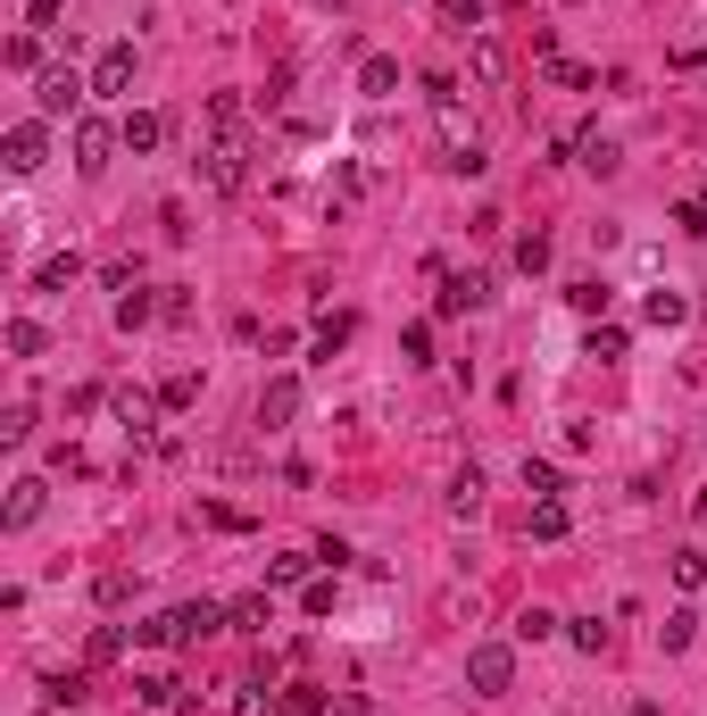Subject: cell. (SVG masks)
<instances>
[{"label": "cell", "mask_w": 707, "mask_h": 716, "mask_svg": "<svg viewBox=\"0 0 707 716\" xmlns=\"http://www.w3.org/2000/svg\"><path fill=\"white\" fill-rule=\"evenodd\" d=\"M275 699L259 692V683H225V716H267Z\"/></svg>", "instance_id": "21"}, {"label": "cell", "mask_w": 707, "mask_h": 716, "mask_svg": "<svg viewBox=\"0 0 707 716\" xmlns=\"http://www.w3.org/2000/svg\"><path fill=\"white\" fill-rule=\"evenodd\" d=\"M117 142H126V133H117L109 117H75V167H84V175H100V167H109V151H117Z\"/></svg>", "instance_id": "5"}, {"label": "cell", "mask_w": 707, "mask_h": 716, "mask_svg": "<svg viewBox=\"0 0 707 716\" xmlns=\"http://www.w3.org/2000/svg\"><path fill=\"white\" fill-rule=\"evenodd\" d=\"M292 416H300V376H275V383L259 392V434H283Z\"/></svg>", "instance_id": "8"}, {"label": "cell", "mask_w": 707, "mask_h": 716, "mask_svg": "<svg viewBox=\"0 0 707 716\" xmlns=\"http://www.w3.org/2000/svg\"><path fill=\"white\" fill-rule=\"evenodd\" d=\"M690 633H699V617H690V608H674V617L657 625V641H666V650H690Z\"/></svg>", "instance_id": "26"}, {"label": "cell", "mask_w": 707, "mask_h": 716, "mask_svg": "<svg viewBox=\"0 0 707 716\" xmlns=\"http://www.w3.org/2000/svg\"><path fill=\"white\" fill-rule=\"evenodd\" d=\"M9 358H42V325L34 317H9Z\"/></svg>", "instance_id": "23"}, {"label": "cell", "mask_w": 707, "mask_h": 716, "mask_svg": "<svg viewBox=\"0 0 707 716\" xmlns=\"http://www.w3.org/2000/svg\"><path fill=\"white\" fill-rule=\"evenodd\" d=\"M466 683L483 699H500L508 683H516V650H508V641H475V650H466Z\"/></svg>", "instance_id": "3"}, {"label": "cell", "mask_w": 707, "mask_h": 716, "mask_svg": "<svg viewBox=\"0 0 707 716\" xmlns=\"http://www.w3.org/2000/svg\"><path fill=\"white\" fill-rule=\"evenodd\" d=\"M624 716H666V708H657V699H633V708H624Z\"/></svg>", "instance_id": "43"}, {"label": "cell", "mask_w": 707, "mask_h": 716, "mask_svg": "<svg viewBox=\"0 0 707 716\" xmlns=\"http://www.w3.org/2000/svg\"><path fill=\"white\" fill-rule=\"evenodd\" d=\"M400 350H409L416 367H425V358H433V325H409V334H400Z\"/></svg>", "instance_id": "42"}, {"label": "cell", "mask_w": 707, "mask_h": 716, "mask_svg": "<svg viewBox=\"0 0 707 716\" xmlns=\"http://www.w3.org/2000/svg\"><path fill=\"white\" fill-rule=\"evenodd\" d=\"M217 625H225V608H217V600H184V608H167V617L133 625V641H159V650H192V641H208Z\"/></svg>", "instance_id": "1"}, {"label": "cell", "mask_w": 707, "mask_h": 716, "mask_svg": "<svg viewBox=\"0 0 707 716\" xmlns=\"http://www.w3.org/2000/svg\"><path fill=\"white\" fill-rule=\"evenodd\" d=\"M126 84H133V42H109V51H100V67H93V93L117 100Z\"/></svg>", "instance_id": "11"}, {"label": "cell", "mask_w": 707, "mask_h": 716, "mask_svg": "<svg viewBox=\"0 0 707 716\" xmlns=\"http://www.w3.org/2000/svg\"><path fill=\"white\" fill-rule=\"evenodd\" d=\"M0 159H9V175H34L42 159H51V133H42V117H25V126H9V142H0Z\"/></svg>", "instance_id": "6"}, {"label": "cell", "mask_w": 707, "mask_h": 716, "mask_svg": "<svg viewBox=\"0 0 707 716\" xmlns=\"http://www.w3.org/2000/svg\"><path fill=\"white\" fill-rule=\"evenodd\" d=\"M483 301H491L483 275H442V301H433V308H442V317H475Z\"/></svg>", "instance_id": "10"}, {"label": "cell", "mask_w": 707, "mask_h": 716, "mask_svg": "<svg viewBox=\"0 0 707 716\" xmlns=\"http://www.w3.org/2000/svg\"><path fill=\"white\" fill-rule=\"evenodd\" d=\"M449 517H458V525H475V517H483V467H458V475H449Z\"/></svg>", "instance_id": "12"}, {"label": "cell", "mask_w": 707, "mask_h": 716, "mask_svg": "<svg viewBox=\"0 0 707 716\" xmlns=\"http://www.w3.org/2000/svg\"><path fill=\"white\" fill-rule=\"evenodd\" d=\"M42 500H51V484H42V475H18V484H9V509H0V525L25 533V525L42 517Z\"/></svg>", "instance_id": "9"}, {"label": "cell", "mask_w": 707, "mask_h": 716, "mask_svg": "<svg viewBox=\"0 0 707 716\" xmlns=\"http://www.w3.org/2000/svg\"><path fill=\"white\" fill-rule=\"evenodd\" d=\"M524 491H533V500H558V491H566V475L550 467V458H524Z\"/></svg>", "instance_id": "20"}, {"label": "cell", "mask_w": 707, "mask_h": 716, "mask_svg": "<svg viewBox=\"0 0 707 716\" xmlns=\"http://www.w3.org/2000/svg\"><path fill=\"white\" fill-rule=\"evenodd\" d=\"M583 358L616 367V358H624V325H599V317H591V334H583Z\"/></svg>", "instance_id": "18"}, {"label": "cell", "mask_w": 707, "mask_h": 716, "mask_svg": "<svg viewBox=\"0 0 707 716\" xmlns=\"http://www.w3.org/2000/svg\"><path fill=\"white\" fill-rule=\"evenodd\" d=\"M9 67H18V76H25V67H42V42L18 34V42H9Z\"/></svg>", "instance_id": "41"}, {"label": "cell", "mask_w": 707, "mask_h": 716, "mask_svg": "<svg viewBox=\"0 0 707 716\" xmlns=\"http://www.w3.org/2000/svg\"><path fill=\"white\" fill-rule=\"evenodd\" d=\"M566 633H575V650H591V659H599V650H608V625H599V617H575V625H566Z\"/></svg>", "instance_id": "35"}, {"label": "cell", "mask_w": 707, "mask_h": 716, "mask_svg": "<svg viewBox=\"0 0 707 716\" xmlns=\"http://www.w3.org/2000/svg\"><path fill=\"white\" fill-rule=\"evenodd\" d=\"M58 18H67V0H25V25H34V34H51Z\"/></svg>", "instance_id": "38"}, {"label": "cell", "mask_w": 707, "mask_h": 716, "mask_svg": "<svg viewBox=\"0 0 707 716\" xmlns=\"http://www.w3.org/2000/svg\"><path fill=\"white\" fill-rule=\"evenodd\" d=\"M674 584H683V592L707 584V550H674Z\"/></svg>", "instance_id": "25"}, {"label": "cell", "mask_w": 707, "mask_h": 716, "mask_svg": "<svg viewBox=\"0 0 707 716\" xmlns=\"http://www.w3.org/2000/svg\"><path fill=\"white\" fill-rule=\"evenodd\" d=\"M575 151H583V167H599V175H608V167H616V142H608V133H583Z\"/></svg>", "instance_id": "32"}, {"label": "cell", "mask_w": 707, "mask_h": 716, "mask_svg": "<svg viewBox=\"0 0 707 716\" xmlns=\"http://www.w3.org/2000/svg\"><path fill=\"white\" fill-rule=\"evenodd\" d=\"M550 633H558V617H550V608H524V617H516V641H550Z\"/></svg>", "instance_id": "34"}, {"label": "cell", "mask_w": 707, "mask_h": 716, "mask_svg": "<svg viewBox=\"0 0 707 716\" xmlns=\"http://www.w3.org/2000/svg\"><path fill=\"white\" fill-rule=\"evenodd\" d=\"M566 525H575V517H566V500H533V517H524V533H533V542H558Z\"/></svg>", "instance_id": "16"}, {"label": "cell", "mask_w": 707, "mask_h": 716, "mask_svg": "<svg viewBox=\"0 0 707 716\" xmlns=\"http://www.w3.org/2000/svg\"><path fill=\"white\" fill-rule=\"evenodd\" d=\"M75 267H84L75 250H67V259H42V292H67V283H75Z\"/></svg>", "instance_id": "36"}, {"label": "cell", "mask_w": 707, "mask_h": 716, "mask_svg": "<svg viewBox=\"0 0 707 716\" xmlns=\"http://www.w3.org/2000/svg\"><path fill=\"white\" fill-rule=\"evenodd\" d=\"M683 317H690L683 292H650V325H683Z\"/></svg>", "instance_id": "28"}, {"label": "cell", "mask_w": 707, "mask_h": 716, "mask_svg": "<svg viewBox=\"0 0 707 716\" xmlns=\"http://www.w3.org/2000/svg\"><path fill=\"white\" fill-rule=\"evenodd\" d=\"M475 76H483V84H500V76H508V51H500V34H475Z\"/></svg>", "instance_id": "22"}, {"label": "cell", "mask_w": 707, "mask_h": 716, "mask_svg": "<svg viewBox=\"0 0 707 716\" xmlns=\"http://www.w3.org/2000/svg\"><path fill=\"white\" fill-rule=\"evenodd\" d=\"M159 400H167V409H192V400H200V376H167V383H159Z\"/></svg>", "instance_id": "37"}, {"label": "cell", "mask_w": 707, "mask_h": 716, "mask_svg": "<svg viewBox=\"0 0 707 716\" xmlns=\"http://www.w3.org/2000/svg\"><path fill=\"white\" fill-rule=\"evenodd\" d=\"M117 650H126V633H117V625H100V633H93V650H84V659H93V666H109Z\"/></svg>", "instance_id": "39"}, {"label": "cell", "mask_w": 707, "mask_h": 716, "mask_svg": "<svg viewBox=\"0 0 707 716\" xmlns=\"http://www.w3.org/2000/svg\"><path fill=\"white\" fill-rule=\"evenodd\" d=\"M442 18L458 25V34H483V0H442Z\"/></svg>", "instance_id": "27"}, {"label": "cell", "mask_w": 707, "mask_h": 716, "mask_svg": "<svg viewBox=\"0 0 707 716\" xmlns=\"http://www.w3.org/2000/svg\"><path fill=\"white\" fill-rule=\"evenodd\" d=\"M341 341H350V317H341V308H334V317H317V358H334Z\"/></svg>", "instance_id": "30"}, {"label": "cell", "mask_w": 707, "mask_h": 716, "mask_svg": "<svg viewBox=\"0 0 707 716\" xmlns=\"http://www.w3.org/2000/svg\"><path fill=\"white\" fill-rule=\"evenodd\" d=\"M93 592H100V608H126V600H133V575H100Z\"/></svg>", "instance_id": "40"}, {"label": "cell", "mask_w": 707, "mask_h": 716, "mask_svg": "<svg viewBox=\"0 0 707 716\" xmlns=\"http://www.w3.org/2000/svg\"><path fill=\"white\" fill-rule=\"evenodd\" d=\"M275 716H325V692H317V683H283Z\"/></svg>", "instance_id": "19"}, {"label": "cell", "mask_w": 707, "mask_h": 716, "mask_svg": "<svg viewBox=\"0 0 707 716\" xmlns=\"http://www.w3.org/2000/svg\"><path fill=\"white\" fill-rule=\"evenodd\" d=\"M117 133H126V151H159V142H167V117H159V109H126Z\"/></svg>", "instance_id": "13"}, {"label": "cell", "mask_w": 707, "mask_h": 716, "mask_svg": "<svg viewBox=\"0 0 707 716\" xmlns=\"http://www.w3.org/2000/svg\"><path fill=\"white\" fill-rule=\"evenodd\" d=\"M200 175H208V192H242L250 184V133H217L200 151Z\"/></svg>", "instance_id": "2"}, {"label": "cell", "mask_w": 707, "mask_h": 716, "mask_svg": "<svg viewBox=\"0 0 707 716\" xmlns=\"http://www.w3.org/2000/svg\"><path fill=\"white\" fill-rule=\"evenodd\" d=\"M566 301H575L583 317H599V308H608V283H599V275H583V283H566Z\"/></svg>", "instance_id": "24"}, {"label": "cell", "mask_w": 707, "mask_h": 716, "mask_svg": "<svg viewBox=\"0 0 707 716\" xmlns=\"http://www.w3.org/2000/svg\"><path fill=\"white\" fill-rule=\"evenodd\" d=\"M699 317H707V301H699Z\"/></svg>", "instance_id": "44"}, {"label": "cell", "mask_w": 707, "mask_h": 716, "mask_svg": "<svg viewBox=\"0 0 707 716\" xmlns=\"http://www.w3.org/2000/svg\"><path fill=\"white\" fill-rule=\"evenodd\" d=\"M267 584H308V558H300V550H283V558H267Z\"/></svg>", "instance_id": "31"}, {"label": "cell", "mask_w": 707, "mask_h": 716, "mask_svg": "<svg viewBox=\"0 0 707 716\" xmlns=\"http://www.w3.org/2000/svg\"><path fill=\"white\" fill-rule=\"evenodd\" d=\"M699 208H707V192H699Z\"/></svg>", "instance_id": "45"}, {"label": "cell", "mask_w": 707, "mask_h": 716, "mask_svg": "<svg viewBox=\"0 0 707 716\" xmlns=\"http://www.w3.org/2000/svg\"><path fill=\"white\" fill-rule=\"evenodd\" d=\"M133 699L142 708H184V683L175 675H133Z\"/></svg>", "instance_id": "17"}, {"label": "cell", "mask_w": 707, "mask_h": 716, "mask_svg": "<svg viewBox=\"0 0 707 716\" xmlns=\"http://www.w3.org/2000/svg\"><path fill=\"white\" fill-rule=\"evenodd\" d=\"M84 93H93V84L75 76V67H42V84H34L42 117H75V109H84Z\"/></svg>", "instance_id": "4"}, {"label": "cell", "mask_w": 707, "mask_h": 716, "mask_svg": "<svg viewBox=\"0 0 707 716\" xmlns=\"http://www.w3.org/2000/svg\"><path fill=\"white\" fill-rule=\"evenodd\" d=\"M358 93H367V100H391V93H400V58H367V67H358Z\"/></svg>", "instance_id": "15"}, {"label": "cell", "mask_w": 707, "mask_h": 716, "mask_svg": "<svg viewBox=\"0 0 707 716\" xmlns=\"http://www.w3.org/2000/svg\"><path fill=\"white\" fill-rule=\"evenodd\" d=\"M550 67V84H566V93H591V67H575V58H541Z\"/></svg>", "instance_id": "29"}, {"label": "cell", "mask_w": 707, "mask_h": 716, "mask_svg": "<svg viewBox=\"0 0 707 716\" xmlns=\"http://www.w3.org/2000/svg\"><path fill=\"white\" fill-rule=\"evenodd\" d=\"M516 267H524V275H541V267H550V234H524V242H516Z\"/></svg>", "instance_id": "33"}, {"label": "cell", "mask_w": 707, "mask_h": 716, "mask_svg": "<svg viewBox=\"0 0 707 716\" xmlns=\"http://www.w3.org/2000/svg\"><path fill=\"white\" fill-rule=\"evenodd\" d=\"M225 625H233V633H267V625H275V600H267V592H250V600L225 608Z\"/></svg>", "instance_id": "14"}, {"label": "cell", "mask_w": 707, "mask_h": 716, "mask_svg": "<svg viewBox=\"0 0 707 716\" xmlns=\"http://www.w3.org/2000/svg\"><path fill=\"white\" fill-rule=\"evenodd\" d=\"M109 409H117V425H126L133 442H150V434H159V409H167V400H150V392H133V383H126V392H109Z\"/></svg>", "instance_id": "7"}]
</instances>
